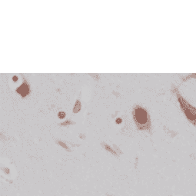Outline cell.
<instances>
[{"instance_id":"obj_1","label":"cell","mask_w":196,"mask_h":196,"mask_svg":"<svg viewBox=\"0 0 196 196\" xmlns=\"http://www.w3.org/2000/svg\"><path fill=\"white\" fill-rule=\"evenodd\" d=\"M134 119L140 129H148L150 128L149 116L147 112L142 108H135L134 112Z\"/></svg>"},{"instance_id":"obj_2","label":"cell","mask_w":196,"mask_h":196,"mask_svg":"<svg viewBox=\"0 0 196 196\" xmlns=\"http://www.w3.org/2000/svg\"><path fill=\"white\" fill-rule=\"evenodd\" d=\"M177 96L178 102L180 103V106L182 109V111L184 112L188 119L193 125H196V108L192 106L191 104H189L185 98H183V97H181L178 92Z\"/></svg>"},{"instance_id":"obj_3","label":"cell","mask_w":196,"mask_h":196,"mask_svg":"<svg viewBox=\"0 0 196 196\" xmlns=\"http://www.w3.org/2000/svg\"><path fill=\"white\" fill-rule=\"evenodd\" d=\"M59 116L60 117V118H64V117H65V113H64V112H59Z\"/></svg>"},{"instance_id":"obj_4","label":"cell","mask_w":196,"mask_h":196,"mask_svg":"<svg viewBox=\"0 0 196 196\" xmlns=\"http://www.w3.org/2000/svg\"><path fill=\"white\" fill-rule=\"evenodd\" d=\"M189 77H195V78H196V74H192V75H191V76H189Z\"/></svg>"},{"instance_id":"obj_5","label":"cell","mask_w":196,"mask_h":196,"mask_svg":"<svg viewBox=\"0 0 196 196\" xmlns=\"http://www.w3.org/2000/svg\"><path fill=\"white\" fill-rule=\"evenodd\" d=\"M117 121H118V122H118V123H120V119H118V120H117Z\"/></svg>"}]
</instances>
